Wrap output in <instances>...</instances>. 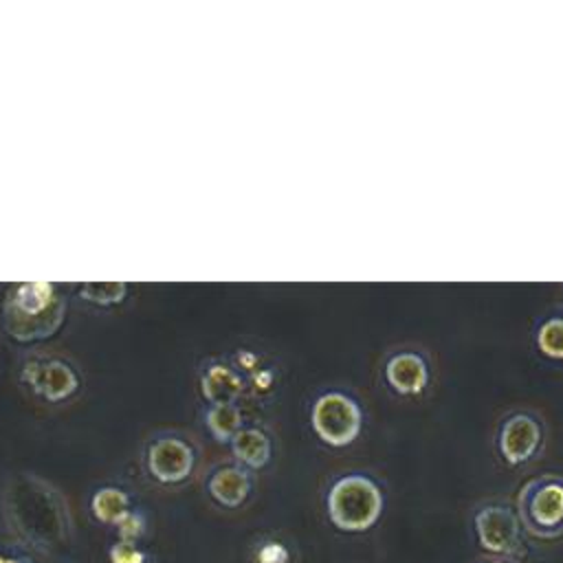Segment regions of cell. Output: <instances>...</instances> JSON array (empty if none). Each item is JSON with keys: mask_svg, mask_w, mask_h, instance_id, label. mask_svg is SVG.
Returning <instances> with one entry per match:
<instances>
[{"mask_svg": "<svg viewBox=\"0 0 563 563\" xmlns=\"http://www.w3.org/2000/svg\"><path fill=\"white\" fill-rule=\"evenodd\" d=\"M2 510L13 537L40 554H53L70 539V515L62 493L37 475L11 477L2 493Z\"/></svg>", "mask_w": 563, "mask_h": 563, "instance_id": "cell-1", "label": "cell"}, {"mask_svg": "<svg viewBox=\"0 0 563 563\" xmlns=\"http://www.w3.org/2000/svg\"><path fill=\"white\" fill-rule=\"evenodd\" d=\"M64 321V297L53 284L22 282L4 299V328L18 341L51 336Z\"/></svg>", "mask_w": 563, "mask_h": 563, "instance_id": "cell-2", "label": "cell"}, {"mask_svg": "<svg viewBox=\"0 0 563 563\" xmlns=\"http://www.w3.org/2000/svg\"><path fill=\"white\" fill-rule=\"evenodd\" d=\"M328 517L343 532L369 530L383 512V493L367 475H343L328 490Z\"/></svg>", "mask_w": 563, "mask_h": 563, "instance_id": "cell-3", "label": "cell"}, {"mask_svg": "<svg viewBox=\"0 0 563 563\" xmlns=\"http://www.w3.org/2000/svg\"><path fill=\"white\" fill-rule=\"evenodd\" d=\"M517 515L523 530L537 539L563 537V477L543 473L517 493Z\"/></svg>", "mask_w": 563, "mask_h": 563, "instance_id": "cell-4", "label": "cell"}, {"mask_svg": "<svg viewBox=\"0 0 563 563\" xmlns=\"http://www.w3.org/2000/svg\"><path fill=\"white\" fill-rule=\"evenodd\" d=\"M475 537L484 552L495 556L510 559L523 541V526L517 515V508L508 504H484L473 517Z\"/></svg>", "mask_w": 563, "mask_h": 563, "instance_id": "cell-5", "label": "cell"}, {"mask_svg": "<svg viewBox=\"0 0 563 563\" xmlns=\"http://www.w3.org/2000/svg\"><path fill=\"white\" fill-rule=\"evenodd\" d=\"M312 427L323 442L345 446L358 435L361 411L345 394L330 391L317 398L312 407Z\"/></svg>", "mask_w": 563, "mask_h": 563, "instance_id": "cell-6", "label": "cell"}, {"mask_svg": "<svg viewBox=\"0 0 563 563\" xmlns=\"http://www.w3.org/2000/svg\"><path fill=\"white\" fill-rule=\"evenodd\" d=\"M194 466V451L178 438H158L150 444L147 468L163 484L183 482Z\"/></svg>", "mask_w": 563, "mask_h": 563, "instance_id": "cell-7", "label": "cell"}, {"mask_svg": "<svg viewBox=\"0 0 563 563\" xmlns=\"http://www.w3.org/2000/svg\"><path fill=\"white\" fill-rule=\"evenodd\" d=\"M541 442V429L539 422L528 413H517L508 418L499 433V449L508 464H521L528 462Z\"/></svg>", "mask_w": 563, "mask_h": 563, "instance_id": "cell-8", "label": "cell"}, {"mask_svg": "<svg viewBox=\"0 0 563 563\" xmlns=\"http://www.w3.org/2000/svg\"><path fill=\"white\" fill-rule=\"evenodd\" d=\"M24 378L48 400H59L77 389L75 372L62 361H33L24 367Z\"/></svg>", "mask_w": 563, "mask_h": 563, "instance_id": "cell-9", "label": "cell"}, {"mask_svg": "<svg viewBox=\"0 0 563 563\" xmlns=\"http://www.w3.org/2000/svg\"><path fill=\"white\" fill-rule=\"evenodd\" d=\"M387 380L398 394H418L427 383V365L418 354L402 352L389 358Z\"/></svg>", "mask_w": 563, "mask_h": 563, "instance_id": "cell-10", "label": "cell"}, {"mask_svg": "<svg viewBox=\"0 0 563 563\" xmlns=\"http://www.w3.org/2000/svg\"><path fill=\"white\" fill-rule=\"evenodd\" d=\"M249 490H251V477L240 466L218 468L209 479L211 497L227 508H238L249 497Z\"/></svg>", "mask_w": 563, "mask_h": 563, "instance_id": "cell-11", "label": "cell"}, {"mask_svg": "<svg viewBox=\"0 0 563 563\" xmlns=\"http://www.w3.org/2000/svg\"><path fill=\"white\" fill-rule=\"evenodd\" d=\"M231 444H233L235 457L251 468H262L271 457V440L260 429L238 431Z\"/></svg>", "mask_w": 563, "mask_h": 563, "instance_id": "cell-12", "label": "cell"}, {"mask_svg": "<svg viewBox=\"0 0 563 563\" xmlns=\"http://www.w3.org/2000/svg\"><path fill=\"white\" fill-rule=\"evenodd\" d=\"M90 508H92V515L101 523H110V526H119L132 512L130 510V497L121 488H112V486L99 488L92 495Z\"/></svg>", "mask_w": 563, "mask_h": 563, "instance_id": "cell-13", "label": "cell"}, {"mask_svg": "<svg viewBox=\"0 0 563 563\" xmlns=\"http://www.w3.org/2000/svg\"><path fill=\"white\" fill-rule=\"evenodd\" d=\"M207 422L218 440H233L240 427V411L231 402H218L209 409Z\"/></svg>", "mask_w": 563, "mask_h": 563, "instance_id": "cell-14", "label": "cell"}, {"mask_svg": "<svg viewBox=\"0 0 563 563\" xmlns=\"http://www.w3.org/2000/svg\"><path fill=\"white\" fill-rule=\"evenodd\" d=\"M539 347L552 356V358H563V319H550L539 328L537 334Z\"/></svg>", "mask_w": 563, "mask_h": 563, "instance_id": "cell-15", "label": "cell"}, {"mask_svg": "<svg viewBox=\"0 0 563 563\" xmlns=\"http://www.w3.org/2000/svg\"><path fill=\"white\" fill-rule=\"evenodd\" d=\"M92 303H117L125 295V284L121 282H103V284H84L79 290Z\"/></svg>", "mask_w": 563, "mask_h": 563, "instance_id": "cell-16", "label": "cell"}, {"mask_svg": "<svg viewBox=\"0 0 563 563\" xmlns=\"http://www.w3.org/2000/svg\"><path fill=\"white\" fill-rule=\"evenodd\" d=\"M110 563H145V556L134 543L119 541L110 548Z\"/></svg>", "mask_w": 563, "mask_h": 563, "instance_id": "cell-17", "label": "cell"}, {"mask_svg": "<svg viewBox=\"0 0 563 563\" xmlns=\"http://www.w3.org/2000/svg\"><path fill=\"white\" fill-rule=\"evenodd\" d=\"M117 528H119V537H121V541H130V543H134V541L143 534V530H145V521H143V517H141L139 512H130V515H128V519H125V521H121Z\"/></svg>", "mask_w": 563, "mask_h": 563, "instance_id": "cell-18", "label": "cell"}, {"mask_svg": "<svg viewBox=\"0 0 563 563\" xmlns=\"http://www.w3.org/2000/svg\"><path fill=\"white\" fill-rule=\"evenodd\" d=\"M484 563H515L512 559H506V556H495V559H488Z\"/></svg>", "mask_w": 563, "mask_h": 563, "instance_id": "cell-19", "label": "cell"}, {"mask_svg": "<svg viewBox=\"0 0 563 563\" xmlns=\"http://www.w3.org/2000/svg\"><path fill=\"white\" fill-rule=\"evenodd\" d=\"M0 563H26V561H22V559H13V556H2V554H0Z\"/></svg>", "mask_w": 563, "mask_h": 563, "instance_id": "cell-20", "label": "cell"}]
</instances>
